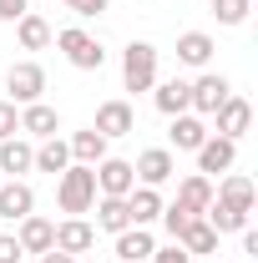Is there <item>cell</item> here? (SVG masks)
I'll return each instance as SVG.
<instances>
[{
	"label": "cell",
	"mask_w": 258,
	"mask_h": 263,
	"mask_svg": "<svg viewBox=\"0 0 258 263\" xmlns=\"http://www.w3.org/2000/svg\"><path fill=\"white\" fill-rule=\"evenodd\" d=\"M56 202H61L66 218H86L91 202H97V172L81 167V162H71L61 177H56Z\"/></svg>",
	"instance_id": "6da1fadb"
},
{
	"label": "cell",
	"mask_w": 258,
	"mask_h": 263,
	"mask_svg": "<svg viewBox=\"0 0 258 263\" xmlns=\"http://www.w3.org/2000/svg\"><path fill=\"white\" fill-rule=\"evenodd\" d=\"M51 41L61 46V56L76 66V71H101V66H106V46H101L97 35H86L81 26H66V31H56Z\"/></svg>",
	"instance_id": "7a4b0ae2"
},
{
	"label": "cell",
	"mask_w": 258,
	"mask_h": 263,
	"mask_svg": "<svg viewBox=\"0 0 258 263\" xmlns=\"http://www.w3.org/2000/svg\"><path fill=\"white\" fill-rule=\"evenodd\" d=\"M122 86L127 91H152L157 86V46L152 41H132L122 51Z\"/></svg>",
	"instance_id": "3957f363"
},
{
	"label": "cell",
	"mask_w": 258,
	"mask_h": 263,
	"mask_svg": "<svg viewBox=\"0 0 258 263\" xmlns=\"http://www.w3.org/2000/svg\"><path fill=\"white\" fill-rule=\"evenodd\" d=\"M5 91H10L5 101H15V106H31V101L46 97V71H41L35 61H15L10 71H5Z\"/></svg>",
	"instance_id": "277c9868"
},
{
	"label": "cell",
	"mask_w": 258,
	"mask_h": 263,
	"mask_svg": "<svg viewBox=\"0 0 258 263\" xmlns=\"http://www.w3.org/2000/svg\"><path fill=\"white\" fill-rule=\"evenodd\" d=\"M228 97H233V86H228V76H218V71H202L197 81H188V106H193L197 117H213Z\"/></svg>",
	"instance_id": "5b68a950"
},
{
	"label": "cell",
	"mask_w": 258,
	"mask_h": 263,
	"mask_svg": "<svg viewBox=\"0 0 258 263\" xmlns=\"http://www.w3.org/2000/svg\"><path fill=\"white\" fill-rule=\"evenodd\" d=\"M91 172H97V197H127L137 187V172L127 157H101Z\"/></svg>",
	"instance_id": "8992f818"
},
{
	"label": "cell",
	"mask_w": 258,
	"mask_h": 263,
	"mask_svg": "<svg viewBox=\"0 0 258 263\" xmlns=\"http://www.w3.org/2000/svg\"><path fill=\"white\" fill-rule=\"evenodd\" d=\"M132 172H137V182H142V187H162V182H172V177H177V157H172L167 147H147V152H137Z\"/></svg>",
	"instance_id": "52a82bcc"
},
{
	"label": "cell",
	"mask_w": 258,
	"mask_h": 263,
	"mask_svg": "<svg viewBox=\"0 0 258 263\" xmlns=\"http://www.w3.org/2000/svg\"><path fill=\"white\" fill-rule=\"evenodd\" d=\"M213 202H223V208H233V213H253V202H258V187H253V177L248 172H223V182H218V193H213Z\"/></svg>",
	"instance_id": "ba28073f"
},
{
	"label": "cell",
	"mask_w": 258,
	"mask_h": 263,
	"mask_svg": "<svg viewBox=\"0 0 258 263\" xmlns=\"http://www.w3.org/2000/svg\"><path fill=\"white\" fill-rule=\"evenodd\" d=\"M91 127H97L106 142H112V137H132V132H137V111H132V101H122V97H117V101H101Z\"/></svg>",
	"instance_id": "9c48e42d"
},
{
	"label": "cell",
	"mask_w": 258,
	"mask_h": 263,
	"mask_svg": "<svg viewBox=\"0 0 258 263\" xmlns=\"http://www.w3.org/2000/svg\"><path fill=\"white\" fill-rule=\"evenodd\" d=\"M35 213V193L26 177H5L0 182V218L5 223H21V218H31Z\"/></svg>",
	"instance_id": "30bf717a"
},
{
	"label": "cell",
	"mask_w": 258,
	"mask_h": 263,
	"mask_svg": "<svg viewBox=\"0 0 258 263\" xmlns=\"http://www.w3.org/2000/svg\"><path fill=\"white\" fill-rule=\"evenodd\" d=\"M26 172H35V142L15 132L0 142V177H26Z\"/></svg>",
	"instance_id": "8fae6325"
},
{
	"label": "cell",
	"mask_w": 258,
	"mask_h": 263,
	"mask_svg": "<svg viewBox=\"0 0 258 263\" xmlns=\"http://www.w3.org/2000/svg\"><path fill=\"white\" fill-rule=\"evenodd\" d=\"M233 162H238V142L208 132V142L197 147V172H202V177H218V172H233Z\"/></svg>",
	"instance_id": "7c38bea8"
},
{
	"label": "cell",
	"mask_w": 258,
	"mask_h": 263,
	"mask_svg": "<svg viewBox=\"0 0 258 263\" xmlns=\"http://www.w3.org/2000/svg\"><path fill=\"white\" fill-rule=\"evenodd\" d=\"M248 122H253V106H248L243 97H228L223 106L213 111V127H218L213 137H228V142H238V137L248 132Z\"/></svg>",
	"instance_id": "4fadbf2b"
},
{
	"label": "cell",
	"mask_w": 258,
	"mask_h": 263,
	"mask_svg": "<svg viewBox=\"0 0 258 263\" xmlns=\"http://www.w3.org/2000/svg\"><path fill=\"white\" fill-rule=\"evenodd\" d=\"M61 132V111L56 106H46V101H31V106H21V137H31V142H46V137H56Z\"/></svg>",
	"instance_id": "5bb4252c"
},
{
	"label": "cell",
	"mask_w": 258,
	"mask_h": 263,
	"mask_svg": "<svg viewBox=\"0 0 258 263\" xmlns=\"http://www.w3.org/2000/svg\"><path fill=\"white\" fill-rule=\"evenodd\" d=\"M56 248L71 253V258H81V253L97 248V228H91L86 218H66V223H56Z\"/></svg>",
	"instance_id": "9a60e30c"
},
{
	"label": "cell",
	"mask_w": 258,
	"mask_h": 263,
	"mask_svg": "<svg viewBox=\"0 0 258 263\" xmlns=\"http://www.w3.org/2000/svg\"><path fill=\"white\" fill-rule=\"evenodd\" d=\"M167 152H197L202 142H208V122L197 117V111H182V117H172V132H167Z\"/></svg>",
	"instance_id": "2e32d148"
},
{
	"label": "cell",
	"mask_w": 258,
	"mask_h": 263,
	"mask_svg": "<svg viewBox=\"0 0 258 263\" xmlns=\"http://www.w3.org/2000/svg\"><path fill=\"white\" fill-rule=\"evenodd\" d=\"M15 243H21V253H46V248H56V223L51 218H41V213H31V218H21V233H15Z\"/></svg>",
	"instance_id": "e0dca14e"
},
{
	"label": "cell",
	"mask_w": 258,
	"mask_h": 263,
	"mask_svg": "<svg viewBox=\"0 0 258 263\" xmlns=\"http://www.w3.org/2000/svg\"><path fill=\"white\" fill-rule=\"evenodd\" d=\"M127 218H132V228H152V223L162 218V193L137 182V187L127 193Z\"/></svg>",
	"instance_id": "ac0fdd59"
},
{
	"label": "cell",
	"mask_w": 258,
	"mask_h": 263,
	"mask_svg": "<svg viewBox=\"0 0 258 263\" xmlns=\"http://www.w3.org/2000/svg\"><path fill=\"white\" fill-rule=\"evenodd\" d=\"M152 253H157L152 228H122L117 233V263H147Z\"/></svg>",
	"instance_id": "d6986e66"
},
{
	"label": "cell",
	"mask_w": 258,
	"mask_h": 263,
	"mask_svg": "<svg viewBox=\"0 0 258 263\" xmlns=\"http://www.w3.org/2000/svg\"><path fill=\"white\" fill-rule=\"evenodd\" d=\"M208 202H213V177L193 172V177H182V182H177V208H182V213L202 218V213H208Z\"/></svg>",
	"instance_id": "ffe728a7"
},
{
	"label": "cell",
	"mask_w": 258,
	"mask_h": 263,
	"mask_svg": "<svg viewBox=\"0 0 258 263\" xmlns=\"http://www.w3.org/2000/svg\"><path fill=\"white\" fill-rule=\"evenodd\" d=\"M213 35L208 31H182L177 35V61L182 66H193V71H208V61H213Z\"/></svg>",
	"instance_id": "44dd1931"
},
{
	"label": "cell",
	"mask_w": 258,
	"mask_h": 263,
	"mask_svg": "<svg viewBox=\"0 0 258 263\" xmlns=\"http://www.w3.org/2000/svg\"><path fill=\"white\" fill-rule=\"evenodd\" d=\"M66 147H71V162H81V167H97L101 157H112V152H106V137H101L97 127L71 132V137H66Z\"/></svg>",
	"instance_id": "7402d4cb"
},
{
	"label": "cell",
	"mask_w": 258,
	"mask_h": 263,
	"mask_svg": "<svg viewBox=\"0 0 258 263\" xmlns=\"http://www.w3.org/2000/svg\"><path fill=\"white\" fill-rule=\"evenodd\" d=\"M152 101H157L162 117H182V111H193V106H188V81H182V76L157 81V86H152Z\"/></svg>",
	"instance_id": "603a6c76"
},
{
	"label": "cell",
	"mask_w": 258,
	"mask_h": 263,
	"mask_svg": "<svg viewBox=\"0 0 258 263\" xmlns=\"http://www.w3.org/2000/svg\"><path fill=\"white\" fill-rule=\"evenodd\" d=\"M51 21L46 15H35V10H26L21 21H15V41H21V51H46L51 46Z\"/></svg>",
	"instance_id": "cb8c5ba5"
},
{
	"label": "cell",
	"mask_w": 258,
	"mask_h": 263,
	"mask_svg": "<svg viewBox=\"0 0 258 263\" xmlns=\"http://www.w3.org/2000/svg\"><path fill=\"white\" fill-rule=\"evenodd\" d=\"M66 167H71V147H66V137H46V142H35V172L61 177Z\"/></svg>",
	"instance_id": "d4e9b609"
},
{
	"label": "cell",
	"mask_w": 258,
	"mask_h": 263,
	"mask_svg": "<svg viewBox=\"0 0 258 263\" xmlns=\"http://www.w3.org/2000/svg\"><path fill=\"white\" fill-rule=\"evenodd\" d=\"M91 213H97V223H91L97 233H122V228H132L127 197H97V202H91Z\"/></svg>",
	"instance_id": "484cf974"
},
{
	"label": "cell",
	"mask_w": 258,
	"mask_h": 263,
	"mask_svg": "<svg viewBox=\"0 0 258 263\" xmlns=\"http://www.w3.org/2000/svg\"><path fill=\"white\" fill-rule=\"evenodd\" d=\"M182 248H188V258H208V253H218V233L208 228V218H193L188 228H182V238H177Z\"/></svg>",
	"instance_id": "4316f807"
},
{
	"label": "cell",
	"mask_w": 258,
	"mask_h": 263,
	"mask_svg": "<svg viewBox=\"0 0 258 263\" xmlns=\"http://www.w3.org/2000/svg\"><path fill=\"white\" fill-rule=\"evenodd\" d=\"M202 218H208V228L218 233V238H223V233H243V228H248V218H243V213H233V208H223V202H208V213H202Z\"/></svg>",
	"instance_id": "83f0119b"
},
{
	"label": "cell",
	"mask_w": 258,
	"mask_h": 263,
	"mask_svg": "<svg viewBox=\"0 0 258 263\" xmlns=\"http://www.w3.org/2000/svg\"><path fill=\"white\" fill-rule=\"evenodd\" d=\"M248 10H253V0H213L218 26H243V21H248Z\"/></svg>",
	"instance_id": "f1b7e54d"
},
{
	"label": "cell",
	"mask_w": 258,
	"mask_h": 263,
	"mask_svg": "<svg viewBox=\"0 0 258 263\" xmlns=\"http://www.w3.org/2000/svg\"><path fill=\"white\" fill-rule=\"evenodd\" d=\"M188 223H193V213H182L177 202H162V233H167L172 243L182 238V228H188Z\"/></svg>",
	"instance_id": "f546056e"
},
{
	"label": "cell",
	"mask_w": 258,
	"mask_h": 263,
	"mask_svg": "<svg viewBox=\"0 0 258 263\" xmlns=\"http://www.w3.org/2000/svg\"><path fill=\"white\" fill-rule=\"evenodd\" d=\"M15 132H21V106L15 101H0V142L15 137Z\"/></svg>",
	"instance_id": "4dcf8cb0"
},
{
	"label": "cell",
	"mask_w": 258,
	"mask_h": 263,
	"mask_svg": "<svg viewBox=\"0 0 258 263\" xmlns=\"http://www.w3.org/2000/svg\"><path fill=\"white\" fill-rule=\"evenodd\" d=\"M61 5H66V10H76L81 21H91V15H106L112 0H61Z\"/></svg>",
	"instance_id": "1f68e13d"
},
{
	"label": "cell",
	"mask_w": 258,
	"mask_h": 263,
	"mask_svg": "<svg viewBox=\"0 0 258 263\" xmlns=\"http://www.w3.org/2000/svg\"><path fill=\"white\" fill-rule=\"evenodd\" d=\"M26 10H31V0H0V21H5V26H15Z\"/></svg>",
	"instance_id": "d6a6232c"
},
{
	"label": "cell",
	"mask_w": 258,
	"mask_h": 263,
	"mask_svg": "<svg viewBox=\"0 0 258 263\" xmlns=\"http://www.w3.org/2000/svg\"><path fill=\"white\" fill-rule=\"evenodd\" d=\"M152 263H193V258H188V248H182V243H167V248L152 253Z\"/></svg>",
	"instance_id": "836d02e7"
},
{
	"label": "cell",
	"mask_w": 258,
	"mask_h": 263,
	"mask_svg": "<svg viewBox=\"0 0 258 263\" xmlns=\"http://www.w3.org/2000/svg\"><path fill=\"white\" fill-rule=\"evenodd\" d=\"M26 253H21V243L10 238V233H0V263H21Z\"/></svg>",
	"instance_id": "e575fe53"
},
{
	"label": "cell",
	"mask_w": 258,
	"mask_h": 263,
	"mask_svg": "<svg viewBox=\"0 0 258 263\" xmlns=\"http://www.w3.org/2000/svg\"><path fill=\"white\" fill-rule=\"evenodd\" d=\"M41 263H76V258H71V253H61V248H46V253H41Z\"/></svg>",
	"instance_id": "d590c367"
},
{
	"label": "cell",
	"mask_w": 258,
	"mask_h": 263,
	"mask_svg": "<svg viewBox=\"0 0 258 263\" xmlns=\"http://www.w3.org/2000/svg\"><path fill=\"white\" fill-rule=\"evenodd\" d=\"M0 182H5V177H0Z\"/></svg>",
	"instance_id": "8d00e7d4"
}]
</instances>
